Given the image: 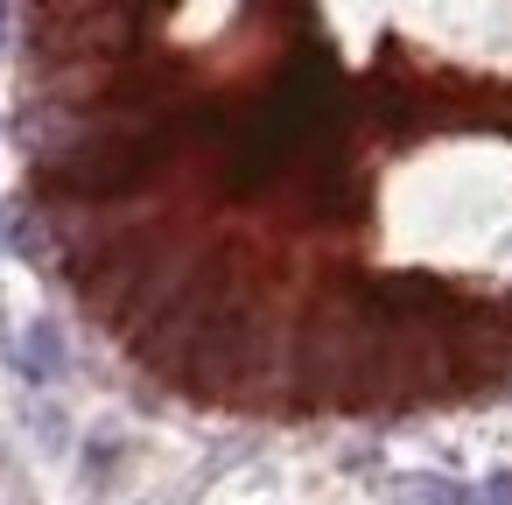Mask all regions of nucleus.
Instances as JSON below:
<instances>
[{
	"label": "nucleus",
	"instance_id": "obj_1",
	"mask_svg": "<svg viewBox=\"0 0 512 505\" xmlns=\"http://www.w3.org/2000/svg\"><path fill=\"white\" fill-rule=\"evenodd\" d=\"M29 365H43V379H57L64 344H57V330H50V323H36V330H29Z\"/></svg>",
	"mask_w": 512,
	"mask_h": 505
}]
</instances>
